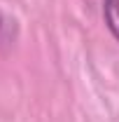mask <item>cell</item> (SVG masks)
I'll return each mask as SVG.
<instances>
[{"mask_svg": "<svg viewBox=\"0 0 119 122\" xmlns=\"http://www.w3.org/2000/svg\"><path fill=\"white\" fill-rule=\"evenodd\" d=\"M103 14H105V24L112 30V35L119 40V0H105L103 2Z\"/></svg>", "mask_w": 119, "mask_h": 122, "instance_id": "obj_1", "label": "cell"}, {"mask_svg": "<svg viewBox=\"0 0 119 122\" xmlns=\"http://www.w3.org/2000/svg\"><path fill=\"white\" fill-rule=\"evenodd\" d=\"M0 28H2V16H0Z\"/></svg>", "mask_w": 119, "mask_h": 122, "instance_id": "obj_2", "label": "cell"}]
</instances>
